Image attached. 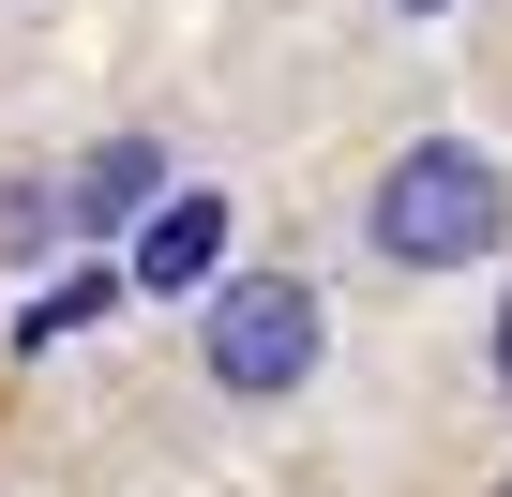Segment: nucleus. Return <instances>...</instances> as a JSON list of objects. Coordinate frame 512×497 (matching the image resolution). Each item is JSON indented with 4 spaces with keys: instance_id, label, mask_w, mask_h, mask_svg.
<instances>
[{
    "instance_id": "f257e3e1",
    "label": "nucleus",
    "mask_w": 512,
    "mask_h": 497,
    "mask_svg": "<svg viewBox=\"0 0 512 497\" xmlns=\"http://www.w3.org/2000/svg\"><path fill=\"white\" fill-rule=\"evenodd\" d=\"M497 226H512V196H497L482 151H407V166L377 181V257H407V272H467V257H497Z\"/></svg>"
},
{
    "instance_id": "f03ea898",
    "label": "nucleus",
    "mask_w": 512,
    "mask_h": 497,
    "mask_svg": "<svg viewBox=\"0 0 512 497\" xmlns=\"http://www.w3.org/2000/svg\"><path fill=\"white\" fill-rule=\"evenodd\" d=\"M211 377L226 392H287V377H317V347H332V317H317V287L302 272H256V287H226L211 302Z\"/></svg>"
},
{
    "instance_id": "7ed1b4c3",
    "label": "nucleus",
    "mask_w": 512,
    "mask_h": 497,
    "mask_svg": "<svg viewBox=\"0 0 512 497\" xmlns=\"http://www.w3.org/2000/svg\"><path fill=\"white\" fill-rule=\"evenodd\" d=\"M211 272H226V196H211V181H196V196H151V226H136V287H151V302H196Z\"/></svg>"
},
{
    "instance_id": "20e7f679",
    "label": "nucleus",
    "mask_w": 512,
    "mask_h": 497,
    "mask_svg": "<svg viewBox=\"0 0 512 497\" xmlns=\"http://www.w3.org/2000/svg\"><path fill=\"white\" fill-rule=\"evenodd\" d=\"M151 196H166V166H151V151H136V136H121V151H91V166H76V226H106V211H151Z\"/></svg>"
},
{
    "instance_id": "39448f33",
    "label": "nucleus",
    "mask_w": 512,
    "mask_h": 497,
    "mask_svg": "<svg viewBox=\"0 0 512 497\" xmlns=\"http://www.w3.org/2000/svg\"><path fill=\"white\" fill-rule=\"evenodd\" d=\"M91 317H106V272H76V287H46V302H31V332H16V347H76V332H91Z\"/></svg>"
},
{
    "instance_id": "423d86ee",
    "label": "nucleus",
    "mask_w": 512,
    "mask_h": 497,
    "mask_svg": "<svg viewBox=\"0 0 512 497\" xmlns=\"http://www.w3.org/2000/svg\"><path fill=\"white\" fill-rule=\"evenodd\" d=\"M497 377H512V302H497Z\"/></svg>"
},
{
    "instance_id": "0eeeda50",
    "label": "nucleus",
    "mask_w": 512,
    "mask_h": 497,
    "mask_svg": "<svg viewBox=\"0 0 512 497\" xmlns=\"http://www.w3.org/2000/svg\"><path fill=\"white\" fill-rule=\"evenodd\" d=\"M407 16H452V0H407Z\"/></svg>"
}]
</instances>
